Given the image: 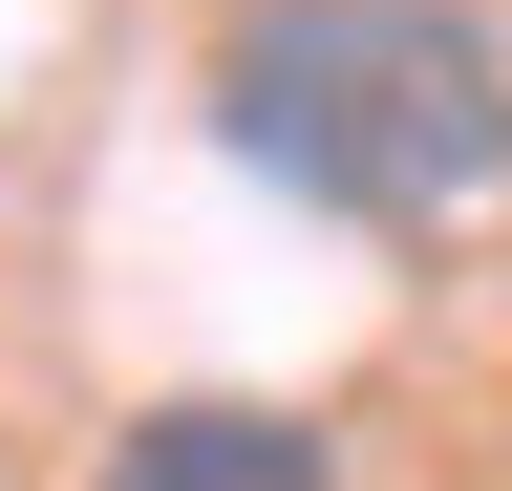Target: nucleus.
Wrapping results in <instances>:
<instances>
[{"mask_svg":"<svg viewBox=\"0 0 512 491\" xmlns=\"http://www.w3.org/2000/svg\"><path fill=\"white\" fill-rule=\"evenodd\" d=\"M214 107L278 193L363 214V235H427L512 171V43L448 0H256L214 43Z\"/></svg>","mask_w":512,"mask_h":491,"instance_id":"obj_1","label":"nucleus"},{"mask_svg":"<svg viewBox=\"0 0 512 491\" xmlns=\"http://www.w3.org/2000/svg\"><path fill=\"white\" fill-rule=\"evenodd\" d=\"M107 491H342V470H320L299 406H150L107 449Z\"/></svg>","mask_w":512,"mask_h":491,"instance_id":"obj_2","label":"nucleus"}]
</instances>
